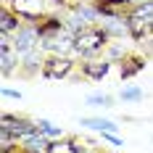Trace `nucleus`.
I'll use <instances>...</instances> for the list:
<instances>
[{"mask_svg": "<svg viewBox=\"0 0 153 153\" xmlns=\"http://www.w3.org/2000/svg\"><path fill=\"white\" fill-rule=\"evenodd\" d=\"M108 45H111V37H108L100 24L95 27H87V29L76 32L74 34V56H79L82 61L87 58H98L100 53H106Z\"/></svg>", "mask_w": 153, "mask_h": 153, "instance_id": "1", "label": "nucleus"}, {"mask_svg": "<svg viewBox=\"0 0 153 153\" xmlns=\"http://www.w3.org/2000/svg\"><path fill=\"white\" fill-rule=\"evenodd\" d=\"M3 5H11L24 21H40L48 16L63 13L61 0H5Z\"/></svg>", "mask_w": 153, "mask_h": 153, "instance_id": "2", "label": "nucleus"}, {"mask_svg": "<svg viewBox=\"0 0 153 153\" xmlns=\"http://www.w3.org/2000/svg\"><path fill=\"white\" fill-rule=\"evenodd\" d=\"M40 42H42V37H40V27H37V21H24V24L11 34V45H13V50H16L19 58H24L27 53L37 50Z\"/></svg>", "mask_w": 153, "mask_h": 153, "instance_id": "3", "label": "nucleus"}, {"mask_svg": "<svg viewBox=\"0 0 153 153\" xmlns=\"http://www.w3.org/2000/svg\"><path fill=\"white\" fill-rule=\"evenodd\" d=\"M76 69V61L71 56H48L42 63V76L48 79H66L71 76Z\"/></svg>", "mask_w": 153, "mask_h": 153, "instance_id": "4", "label": "nucleus"}, {"mask_svg": "<svg viewBox=\"0 0 153 153\" xmlns=\"http://www.w3.org/2000/svg\"><path fill=\"white\" fill-rule=\"evenodd\" d=\"M111 66H114V61H108L106 56H103V58H87V61L79 63V69H82V76H87V79H92V82H98V79L108 76Z\"/></svg>", "mask_w": 153, "mask_h": 153, "instance_id": "5", "label": "nucleus"}, {"mask_svg": "<svg viewBox=\"0 0 153 153\" xmlns=\"http://www.w3.org/2000/svg\"><path fill=\"white\" fill-rule=\"evenodd\" d=\"M100 27H103V32L111 40L129 37V21H127V16H103L100 19Z\"/></svg>", "mask_w": 153, "mask_h": 153, "instance_id": "6", "label": "nucleus"}, {"mask_svg": "<svg viewBox=\"0 0 153 153\" xmlns=\"http://www.w3.org/2000/svg\"><path fill=\"white\" fill-rule=\"evenodd\" d=\"M21 24H24V19L11 5H3V11H0V34H13Z\"/></svg>", "mask_w": 153, "mask_h": 153, "instance_id": "7", "label": "nucleus"}, {"mask_svg": "<svg viewBox=\"0 0 153 153\" xmlns=\"http://www.w3.org/2000/svg\"><path fill=\"white\" fill-rule=\"evenodd\" d=\"M79 127H87L92 132H119V124L114 119H103V116H82Z\"/></svg>", "mask_w": 153, "mask_h": 153, "instance_id": "8", "label": "nucleus"}, {"mask_svg": "<svg viewBox=\"0 0 153 153\" xmlns=\"http://www.w3.org/2000/svg\"><path fill=\"white\" fill-rule=\"evenodd\" d=\"M122 63V76L124 79H132V76H137L143 69H145V58L143 56H137V53H127V58Z\"/></svg>", "mask_w": 153, "mask_h": 153, "instance_id": "9", "label": "nucleus"}, {"mask_svg": "<svg viewBox=\"0 0 153 153\" xmlns=\"http://www.w3.org/2000/svg\"><path fill=\"white\" fill-rule=\"evenodd\" d=\"M85 148V145H79L74 137H61V140H50V148H48V153H79Z\"/></svg>", "mask_w": 153, "mask_h": 153, "instance_id": "10", "label": "nucleus"}, {"mask_svg": "<svg viewBox=\"0 0 153 153\" xmlns=\"http://www.w3.org/2000/svg\"><path fill=\"white\" fill-rule=\"evenodd\" d=\"M85 103L92 106V108H114V106H116V98H114L111 92L95 90V92H90V95L85 98Z\"/></svg>", "mask_w": 153, "mask_h": 153, "instance_id": "11", "label": "nucleus"}, {"mask_svg": "<svg viewBox=\"0 0 153 153\" xmlns=\"http://www.w3.org/2000/svg\"><path fill=\"white\" fill-rule=\"evenodd\" d=\"M34 122H37V132H40V135H45L48 140H61V137H66L63 127H58V124L48 122V119H34Z\"/></svg>", "mask_w": 153, "mask_h": 153, "instance_id": "12", "label": "nucleus"}, {"mask_svg": "<svg viewBox=\"0 0 153 153\" xmlns=\"http://www.w3.org/2000/svg\"><path fill=\"white\" fill-rule=\"evenodd\" d=\"M143 98H145V92L137 85H124L122 90H119V100L122 103H140Z\"/></svg>", "mask_w": 153, "mask_h": 153, "instance_id": "13", "label": "nucleus"}, {"mask_svg": "<svg viewBox=\"0 0 153 153\" xmlns=\"http://www.w3.org/2000/svg\"><path fill=\"white\" fill-rule=\"evenodd\" d=\"M100 140L114 145V148H124V140L119 137V132H100Z\"/></svg>", "mask_w": 153, "mask_h": 153, "instance_id": "14", "label": "nucleus"}, {"mask_svg": "<svg viewBox=\"0 0 153 153\" xmlns=\"http://www.w3.org/2000/svg\"><path fill=\"white\" fill-rule=\"evenodd\" d=\"M0 95L5 98V100H21L24 95H21V90H13V87H3L0 90Z\"/></svg>", "mask_w": 153, "mask_h": 153, "instance_id": "15", "label": "nucleus"}]
</instances>
